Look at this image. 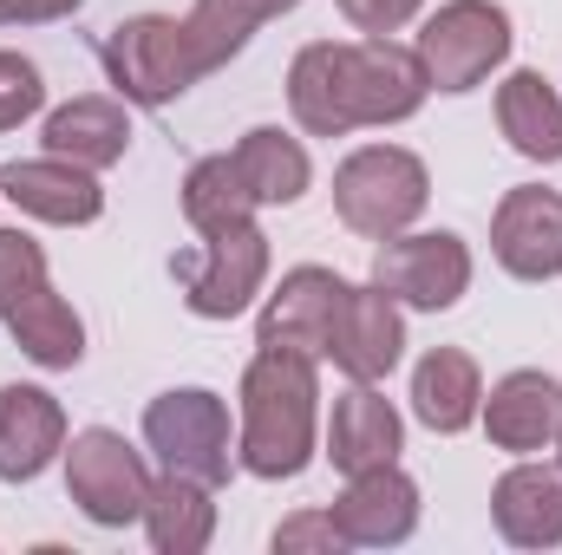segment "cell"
Listing matches in <instances>:
<instances>
[{"mask_svg":"<svg viewBox=\"0 0 562 555\" xmlns=\"http://www.w3.org/2000/svg\"><path fill=\"white\" fill-rule=\"evenodd\" d=\"M66 490H72V503L92 523L119 530V523H138L144 517L150 471H144V457L119 431H79L72 451H66Z\"/></svg>","mask_w":562,"mask_h":555,"instance_id":"8","label":"cell"},{"mask_svg":"<svg viewBox=\"0 0 562 555\" xmlns=\"http://www.w3.org/2000/svg\"><path fill=\"white\" fill-rule=\"evenodd\" d=\"M256 209H262V203L249 196L236 157H203V163H190V177H183V216H190L196 236L229 229V223H249Z\"/></svg>","mask_w":562,"mask_h":555,"instance_id":"25","label":"cell"},{"mask_svg":"<svg viewBox=\"0 0 562 555\" xmlns=\"http://www.w3.org/2000/svg\"><path fill=\"white\" fill-rule=\"evenodd\" d=\"M491 249L517 281H550L562 269V196L557 190H510L491 223Z\"/></svg>","mask_w":562,"mask_h":555,"instance_id":"13","label":"cell"},{"mask_svg":"<svg viewBox=\"0 0 562 555\" xmlns=\"http://www.w3.org/2000/svg\"><path fill=\"white\" fill-rule=\"evenodd\" d=\"M340 523L347 543L360 550H386V543H406L419 530V484L400 471V464H373V471H353V484L340 490V503L327 510Z\"/></svg>","mask_w":562,"mask_h":555,"instance_id":"12","label":"cell"},{"mask_svg":"<svg viewBox=\"0 0 562 555\" xmlns=\"http://www.w3.org/2000/svg\"><path fill=\"white\" fill-rule=\"evenodd\" d=\"M347 536H340V523L334 517H288L276 530V550L294 555V550H340Z\"/></svg>","mask_w":562,"mask_h":555,"instance_id":"29","label":"cell"},{"mask_svg":"<svg viewBox=\"0 0 562 555\" xmlns=\"http://www.w3.org/2000/svg\"><path fill=\"white\" fill-rule=\"evenodd\" d=\"M340 13H347L360 33H400V26L419 13V0H340Z\"/></svg>","mask_w":562,"mask_h":555,"instance_id":"30","label":"cell"},{"mask_svg":"<svg viewBox=\"0 0 562 555\" xmlns=\"http://www.w3.org/2000/svg\"><path fill=\"white\" fill-rule=\"evenodd\" d=\"M491 510H497V530L517 550H550V543H562V471H550V464L504 471Z\"/></svg>","mask_w":562,"mask_h":555,"instance_id":"18","label":"cell"},{"mask_svg":"<svg viewBox=\"0 0 562 555\" xmlns=\"http://www.w3.org/2000/svg\"><path fill=\"white\" fill-rule=\"evenodd\" d=\"M46 105V86H40V66L20 59V53H0V132H13L20 118H33Z\"/></svg>","mask_w":562,"mask_h":555,"instance_id":"28","label":"cell"},{"mask_svg":"<svg viewBox=\"0 0 562 555\" xmlns=\"http://www.w3.org/2000/svg\"><path fill=\"white\" fill-rule=\"evenodd\" d=\"M373 281L393 301L438 314V307H451L471 287V249L458 236H445V229H431V236H386V249L373 262Z\"/></svg>","mask_w":562,"mask_h":555,"instance_id":"9","label":"cell"},{"mask_svg":"<svg viewBox=\"0 0 562 555\" xmlns=\"http://www.w3.org/2000/svg\"><path fill=\"white\" fill-rule=\"evenodd\" d=\"M66 444V412L40 386H0V477L26 484L40 477Z\"/></svg>","mask_w":562,"mask_h":555,"instance_id":"15","label":"cell"},{"mask_svg":"<svg viewBox=\"0 0 562 555\" xmlns=\"http://www.w3.org/2000/svg\"><path fill=\"white\" fill-rule=\"evenodd\" d=\"M170 275L183 281L190 314L229 320V314H243V307L262 294V281H269V236H262L256 223L210 229L203 249H177V256H170Z\"/></svg>","mask_w":562,"mask_h":555,"instance_id":"5","label":"cell"},{"mask_svg":"<svg viewBox=\"0 0 562 555\" xmlns=\"http://www.w3.org/2000/svg\"><path fill=\"white\" fill-rule=\"evenodd\" d=\"M340 301H347V281L334 275V269H294V275H281V287L269 294L256 340L276 347V353L327 360V340H334Z\"/></svg>","mask_w":562,"mask_h":555,"instance_id":"10","label":"cell"},{"mask_svg":"<svg viewBox=\"0 0 562 555\" xmlns=\"http://www.w3.org/2000/svg\"><path fill=\"white\" fill-rule=\"evenodd\" d=\"M497 125H504V138L517 144L524 157H537V163H557L562 157V99L550 92L543 72H510L497 86Z\"/></svg>","mask_w":562,"mask_h":555,"instance_id":"24","label":"cell"},{"mask_svg":"<svg viewBox=\"0 0 562 555\" xmlns=\"http://www.w3.org/2000/svg\"><path fill=\"white\" fill-rule=\"evenodd\" d=\"M477 399H484V380H477V360L458 353V347H431L413 373V412L431 424V431H464L477 418Z\"/></svg>","mask_w":562,"mask_h":555,"instance_id":"21","label":"cell"},{"mask_svg":"<svg viewBox=\"0 0 562 555\" xmlns=\"http://www.w3.org/2000/svg\"><path fill=\"white\" fill-rule=\"evenodd\" d=\"M229 157H236V170H243V183H249L256 203H294L307 190V150L294 138H281L276 125L249 132Z\"/></svg>","mask_w":562,"mask_h":555,"instance_id":"26","label":"cell"},{"mask_svg":"<svg viewBox=\"0 0 562 555\" xmlns=\"http://www.w3.org/2000/svg\"><path fill=\"white\" fill-rule=\"evenodd\" d=\"M13 20H46V0H0V26Z\"/></svg>","mask_w":562,"mask_h":555,"instance_id":"31","label":"cell"},{"mask_svg":"<svg viewBox=\"0 0 562 555\" xmlns=\"http://www.w3.org/2000/svg\"><path fill=\"white\" fill-rule=\"evenodd\" d=\"M425 59L413 46H393L386 33L353 46L314 39L288 66V105L314 138H347L353 125H400L425 105Z\"/></svg>","mask_w":562,"mask_h":555,"instance_id":"1","label":"cell"},{"mask_svg":"<svg viewBox=\"0 0 562 555\" xmlns=\"http://www.w3.org/2000/svg\"><path fill=\"white\" fill-rule=\"evenodd\" d=\"M7 333H13V347H20L33 366H53V373L79 366V353H86V327H79V314L53 294V281H40L20 307H7Z\"/></svg>","mask_w":562,"mask_h":555,"instance_id":"22","label":"cell"},{"mask_svg":"<svg viewBox=\"0 0 562 555\" xmlns=\"http://www.w3.org/2000/svg\"><path fill=\"white\" fill-rule=\"evenodd\" d=\"M413 53L425 59V79L438 92H471V86L491 79V66H504V53H510V13L491 7V0H451V7H438L425 20Z\"/></svg>","mask_w":562,"mask_h":555,"instance_id":"6","label":"cell"},{"mask_svg":"<svg viewBox=\"0 0 562 555\" xmlns=\"http://www.w3.org/2000/svg\"><path fill=\"white\" fill-rule=\"evenodd\" d=\"M400 444H406V424L400 412L373 393V386H360L353 380V393L334 406V431H327V457L353 477V471H373V464H393L400 457Z\"/></svg>","mask_w":562,"mask_h":555,"instance_id":"17","label":"cell"},{"mask_svg":"<svg viewBox=\"0 0 562 555\" xmlns=\"http://www.w3.org/2000/svg\"><path fill=\"white\" fill-rule=\"evenodd\" d=\"M557 438H562V431H557Z\"/></svg>","mask_w":562,"mask_h":555,"instance_id":"32","label":"cell"},{"mask_svg":"<svg viewBox=\"0 0 562 555\" xmlns=\"http://www.w3.org/2000/svg\"><path fill=\"white\" fill-rule=\"evenodd\" d=\"M288 7H301V0H196V7L183 13V39H190V53H196V72L229 66V59L249 46V33H256L262 20L288 13Z\"/></svg>","mask_w":562,"mask_h":555,"instance_id":"23","label":"cell"},{"mask_svg":"<svg viewBox=\"0 0 562 555\" xmlns=\"http://www.w3.org/2000/svg\"><path fill=\"white\" fill-rule=\"evenodd\" d=\"M46 150L79 170H112L132 150V118L119 99H72L46 118Z\"/></svg>","mask_w":562,"mask_h":555,"instance_id":"19","label":"cell"},{"mask_svg":"<svg viewBox=\"0 0 562 555\" xmlns=\"http://www.w3.org/2000/svg\"><path fill=\"white\" fill-rule=\"evenodd\" d=\"M484 431L497 451H543L562 431V386L550 373H510L497 380L491 406H484Z\"/></svg>","mask_w":562,"mask_h":555,"instance_id":"16","label":"cell"},{"mask_svg":"<svg viewBox=\"0 0 562 555\" xmlns=\"http://www.w3.org/2000/svg\"><path fill=\"white\" fill-rule=\"evenodd\" d=\"M99 59H105V72H112V86H119V99H132V105H170V99H183L203 72H196V53H190V39H183V20H170V13H138V20H125V26H112L105 33V46H99Z\"/></svg>","mask_w":562,"mask_h":555,"instance_id":"4","label":"cell"},{"mask_svg":"<svg viewBox=\"0 0 562 555\" xmlns=\"http://www.w3.org/2000/svg\"><path fill=\"white\" fill-rule=\"evenodd\" d=\"M0 196L40 223H59V229H79L105 209V190L92 183V170L66 163V157H26V163H7L0 170Z\"/></svg>","mask_w":562,"mask_h":555,"instance_id":"14","label":"cell"},{"mask_svg":"<svg viewBox=\"0 0 562 555\" xmlns=\"http://www.w3.org/2000/svg\"><path fill=\"white\" fill-rule=\"evenodd\" d=\"M314 360L262 347L243 373V471L301 477L314 457Z\"/></svg>","mask_w":562,"mask_h":555,"instance_id":"2","label":"cell"},{"mask_svg":"<svg viewBox=\"0 0 562 555\" xmlns=\"http://www.w3.org/2000/svg\"><path fill=\"white\" fill-rule=\"evenodd\" d=\"M216 530V503H210V484L183 477V471H164L144 497V536L157 555H196Z\"/></svg>","mask_w":562,"mask_h":555,"instance_id":"20","label":"cell"},{"mask_svg":"<svg viewBox=\"0 0 562 555\" xmlns=\"http://www.w3.org/2000/svg\"><path fill=\"white\" fill-rule=\"evenodd\" d=\"M425 196H431V177H425L419 157L400 150V144H367V150H353L334 170V209H340V223L353 236H373V242L413 229Z\"/></svg>","mask_w":562,"mask_h":555,"instance_id":"3","label":"cell"},{"mask_svg":"<svg viewBox=\"0 0 562 555\" xmlns=\"http://www.w3.org/2000/svg\"><path fill=\"white\" fill-rule=\"evenodd\" d=\"M40 281H46V256H40V242L20 236V229H0V320H7V307H20Z\"/></svg>","mask_w":562,"mask_h":555,"instance_id":"27","label":"cell"},{"mask_svg":"<svg viewBox=\"0 0 562 555\" xmlns=\"http://www.w3.org/2000/svg\"><path fill=\"white\" fill-rule=\"evenodd\" d=\"M144 444L157 451L164 471H183L196 484H229V412L216 393L203 386H183V393H164L150 399L144 412Z\"/></svg>","mask_w":562,"mask_h":555,"instance_id":"7","label":"cell"},{"mask_svg":"<svg viewBox=\"0 0 562 555\" xmlns=\"http://www.w3.org/2000/svg\"><path fill=\"white\" fill-rule=\"evenodd\" d=\"M400 347H406L400 301H393L380 281H373V287H347L340 320H334V340H327V360H334L347 380L373 386V380H386V373L400 366Z\"/></svg>","mask_w":562,"mask_h":555,"instance_id":"11","label":"cell"}]
</instances>
